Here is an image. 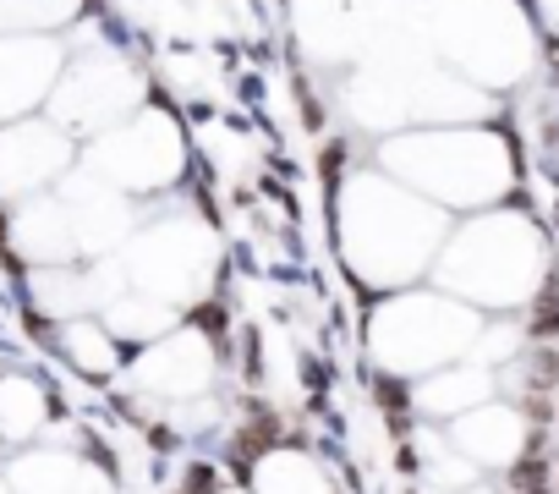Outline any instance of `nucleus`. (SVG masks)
Returning <instances> with one entry per match:
<instances>
[{
	"mask_svg": "<svg viewBox=\"0 0 559 494\" xmlns=\"http://www.w3.org/2000/svg\"><path fill=\"white\" fill-rule=\"evenodd\" d=\"M67 138L39 127V121H12L0 127V198H39L61 170H67Z\"/></svg>",
	"mask_w": 559,
	"mask_h": 494,
	"instance_id": "nucleus-3",
	"label": "nucleus"
},
{
	"mask_svg": "<svg viewBox=\"0 0 559 494\" xmlns=\"http://www.w3.org/2000/svg\"><path fill=\"white\" fill-rule=\"evenodd\" d=\"M61 78V50L50 39L0 34V127L23 121Z\"/></svg>",
	"mask_w": 559,
	"mask_h": 494,
	"instance_id": "nucleus-4",
	"label": "nucleus"
},
{
	"mask_svg": "<svg viewBox=\"0 0 559 494\" xmlns=\"http://www.w3.org/2000/svg\"><path fill=\"white\" fill-rule=\"evenodd\" d=\"M214 363H219V346L203 330L176 325L170 336H159L143 352H132V379L159 407H176V401H192V396H203L214 385Z\"/></svg>",
	"mask_w": 559,
	"mask_h": 494,
	"instance_id": "nucleus-1",
	"label": "nucleus"
},
{
	"mask_svg": "<svg viewBox=\"0 0 559 494\" xmlns=\"http://www.w3.org/2000/svg\"><path fill=\"white\" fill-rule=\"evenodd\" d=\"M450 445L477 467V472H510L521 456H526V445H532V423L510 407V401H483V407H472L466 417H455L450 428Z\"/></svg>",
	"mask_w": 559,
	"mask_h": 494,
	"instance_id": "nucleus-2",
	"label": "nucleus"
},
{
	"mask_svg": "<svg viewBox=\"0 0 559 494\" xmlns=\"http://www.w3.org/2000/svg\"><path fill=\"white\" fill-rule=\"evenodd\" d=\"M61 401L34 368H0V445H28L50 434Z\"/></svg>",
	"mask_w": 559,
	"mask_h": 494,
	"instance_id": "nucleus-6",
	"label": "nucleus"
},
{
	"mask_svg": "<svg viewBox=\"0 0 559 494\" xmlns=\"http://www.w3.org/2000/svg\"><path fill=\"white\" fill-rule=\"evenodd\" d=\"M50 352H56L78 379H94V385L127 374V363H132V346H127L105 319H61V325L50 330Z\"/></svg>",
	"mask_w": 559,
	"mask_h": 494,
	"instance_id": "nucleus-5",
	"label": "nucleus"
}]
</instances>
